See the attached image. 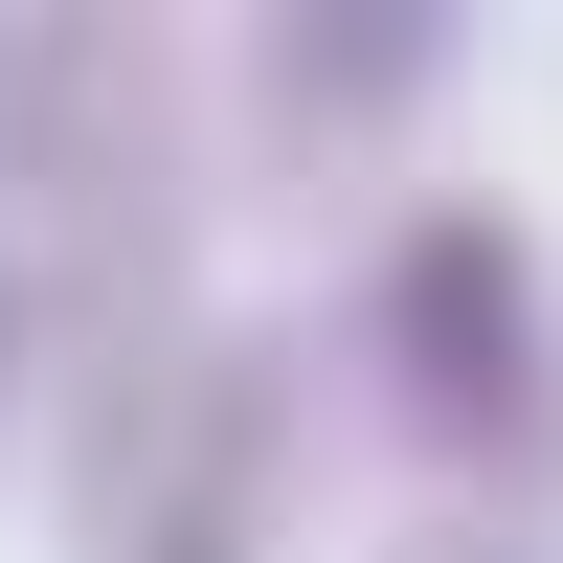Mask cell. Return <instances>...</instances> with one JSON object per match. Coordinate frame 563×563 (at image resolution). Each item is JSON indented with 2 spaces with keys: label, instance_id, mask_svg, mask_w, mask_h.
<instances>
[{
  "label": "cell",
  "instance_id": "obj_1",
  "mask_svg": "<svg viewBox=\"0 0 563 563\" xmlns=\"http://www.w3.org/2000/svg\"><path fill=\"white\" fill-rule=\"evenodd\" d=\"M361 339H384V406L451 451V474H563V294H541V249L496 203H429L384 249V294H361Z\"/></svg>",
  "mask_w": 563,
  "mask_h": 563
},
{
  "label": "cell",
  "instance_id": "obj_4",
  "mask_svg": "<svg viewBox=\"0 0 563 563\" xmlns=\"http://www.w3.org/2000/svg\"><path fill=\"white\" fill-rule=\"evenodd\" d=\"M406 563H541V541H406Z\"/></svg>",
  "mask_w": 563,
  "mask_h": 563
},
{
  "label": "cell",
  "instance_id": "obj_5",
  "mask_svg": "<svg viewBox=\"0 0 563 563\" xmlns=\"http://www.w3.org/2000/svg\"><path fill=\"white\" fill-rule=\"evenodd\" d=\"M0 361H23V316H0Z\"/></svg>",
  "mask_w": 563,
  "mask_h": 563
},
{
  "label": "cell",
  "instance_id": "obj_3",
  "mask_svg": "<svg viewBox=\"0 0 563 563\" xmlns=\"http://www.w3.org/2000/svg\"><path fill=\"white\" fill-rule=\"evenodd\" d=\"M271 68H294V113H384L451 68V23H271Z\"/></svg>",
  "mask_w": 563,
  "mask_h": 563
},
{
  "label": "cell",
  "instance_id": "obj_2",
  "mask_svg": "<svg viewBox=\"0 0 563 563\" xmlns=\"http://www.w3.org/2000/svg\"><path fill=\"white\" fill-rule=\"evenodd\" d=\"M90 541L113 563H249L271 541V361L249 339H158L90 406Z\"/></svg>",
  "mask_w": 563,
  "mask_h": 563
}]
</instances>
